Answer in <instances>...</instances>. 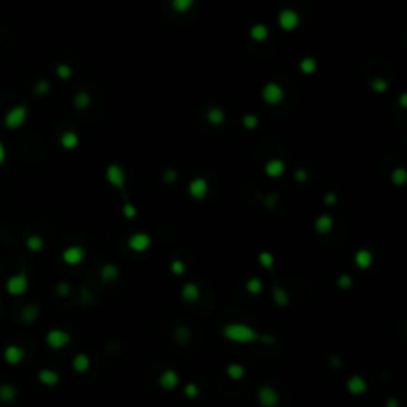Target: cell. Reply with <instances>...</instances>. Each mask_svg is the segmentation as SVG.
Returning a JSON list of instances; mask_svg holds the SVG:
<instances>
[{
	"instance_id": "obj_33",
	"label": "cell",
	"mask_w": 407,
	"mask_h": 407,
	"mask_svg": "<svg viewBox=\"0 0 407 407\" xmlns=\"http://www.w3.org/2000/svg\"><path fill=\"white\" fill-rule=\"evenodd\" d=\"M225 118H226V114H225V112L221 110V108H212V110L207 113L209 123L213 124V126H220L223 121H225Z\"/></svg>"
},
{
	"instance_id": "obj_39",
	"label": "cell",
	"mask_w": 407,
	"mask_h": 407,
	"mask_svg": "<svg viewBox=\"0 0 407 407\" xmlns=\"http://www.w3.org/2000/svg\"><path fill=\"white\" fill-rule=\"evenodd\" d=\"M137 215H139V210H137L132 202H126L123 205V216L126 220H134V218H137Z\"/></svg>"
},
{
	"instance_id": "obj_48",
	"label": "cell",
	"mask_w": 407,
	"mask_h": 407,
	"mask_svg": "<svg viewBox=\"0 0 407 407\" xmlns=\"http://www.w3.org/2000/svg\"><path fill=\"white\" fill-rule=\"evenodd\" d=\"M49 91V84L48 81H45V80H42V81H38L35 84V93L37 94H47Z\"/></svg>"
},
{
	"instance_id": "obj_19",
	"label": "cell",
	"mask_w": 407,
	"mask_h": 407,
	"mask_svg": "<svg viewBox=\"0 0 407 407\" xmlns=\"http://www.w3.org/2000/svg\"><path fill=\"white\" fill-rule=\"evenodd\" d=\"M180 294H181V299L185 301V302L194 304V302H197L199 297H200V288H199L197 283L188 282V283H185V285L181 286Z\"/></svg>"
},
{
	"instance_id": "obj_29",
	"label": "cell",
	"mask_w": 407,
	"mask_h": 407,
	"mask_svg": "<svg viewBox=\"0 0 407 407\" xmlns=\"http://www.w3.org/2000/svg\"><path fill=\"white\" fill-rule=\"evenodd\" d=\"M174 336H175V341L181 343V345H186L188 342L191 341V331L188 326H177L175 331H174Z\"/></svg>"
},
{
	"instance_id": "obj_31",
	"label": "cell",
	"mask_w": 407,
	"mask_h": 407,
	"mask_svg": "<svg viewBox=\"0 0 407 407\" xmlns=\"http://www.w3.org/2000/svg\"><path fill=\"white\" fill-rule=\"evenodd\" d=\"M269 35V29L264 24H256L251 27L250 31V37L255 40V42H264Z\"/></svg>"
},
{
	"instance_id": "obj_30",
	"label": "cell",
	"mask_w": 407,
	"mask_h": 407,
	"mask_svg": "<svg viewBox=\"0 0 407 407\" xmlns=\"http://www.w3.org/2000/svg\"><path fill=\"white\" fill-rule=\"evenodd\" d=\"M390 180L394 186H404V183L407 181V172L404 167H396L391 170L390 174Z\"/></svg>"
},
{
	"instance_id": "obj_32",
	"label": "cell",
	"mask_w": 407,
	"mask_h": 407,
	"mask_svg": "<svg viewBox=\"0 0 407 407\" xmlns=\"http://www.w3.org/2000/svg\"><path fill=\"white\" fill-rule=\"evenodd\" d=\"M258 262H260V266L262 269L271 271V269L275 266V256L271 253V251H261V253L258 255Z\"/></svg>"
},
{
	"instance_id": "obj_49",
	"label": "cell",
	"mask_w": 407,
	"mask_h": 407,
	"mask_svg": "<svg viewBox=\"0 0 407 407\" xmlns=\"http://www.w3.org/2000/svg\"><path fill=\"white\" fill-rule=\"evenodd\" d=\"M5 159H7V148L2 142H0V165L5 163Z\"/></svg>"
},
{
	"instance_id": "obj_1",
	"label": "cell",
	"mask_w": 407,
	"mask_h": 407,
	"mask_svg": "<svg viewBox=\"0 0 407 407\" xmlns=\"http://www.w3.org/2000/svg\"><path fill=\"white\" fill-rule=\"evenodd\" d=\"M221 334L228 342L242 343V345H248V343L258 342V339H260V332H258L255 328H251L250 325L242 323V322L226 323L223 326Z\"/></svg>"
},
{
	"instance_id": "obj_11",
	"label": "cell",
	"mask_w": 407,
	"mask_h": 407,
	"mask_svg": "<svg viewBox=\"0 0 407 407\" xmlns=\"http://www.w3.org/2000/svg\"><path fill=\"white\" fill-rule=\"evenodd\" d=\"M283 96H285V93H283L282 86L274 83V81L267 83L264 88H262V100L269 105L280 104V102L283 100Z\"/></svg>"
},
{
	"instance_id": "obj_13",
	"label": "cell",
	"mask_w": 407,
	"mask_h": 407,
	"mask_svg": "<svg viewBox=\"0 0 407 407\" xmlns=\"http://www.w3.org/2000/svg\"><path fill=\"white\" fill-rule=\"evenodd\" d=\"M345 388L352 396H361V394L368 393L369 385H368V382H366V379L363 375L355 374L352 377H348V380L345 383Z\"/></svg>"
},
{
	"instance_id": "obj_18",
	"label": "cell",
	"mask_w": 407,
	"mask_h": 407,
	"mask_svg": "<svg viewBox=\"0 0 407 407\" xmlns=\"http://www.w3.org/2000/svg\"><path fill=\"white\" fill-rule=\"evenodd\" d=\"M285 170H286L285 163L282 159H277V158L269 159L264 165V174L269 177V179H280V177L285 174Z\"/></svg>"
},
{
	"instance_id": "obj_46",
	"label": "cell",
	"mask_w": 407,
	"mask_h": 407,
	"mask_svg": "<svg viewBox=\"0 0 407 407\" xmlns=\"http://www.w3.org/2000/svg\"><path fill=\"white\" fill-rule=\"evenodd\" d=\"M323 202H325V205H328V207H332V205H336V202H337V194L332 193V191L326 193L325 197H323Z\"/></svg>"
},
{
	"instance_id": "obj_40",
	"label": "cell",
	"mask_w": 407,
	"mask_h": 407,
	"mask_svg": "<svg viewBox=\"0 0 407 407\" xmlns=\"http://www.w3.org/2000/svg\"><path fill=\"white\" fill-rule=\"evenodd\" d=\"M299 67L304 73H313L317 70V62H315V59H312V57H306V59L301 61Z\"/></svg>"
},
{
	"instance_id": "obj_25",
	"label": "cell",
	"mask_w": 407,
	"mask_h": 407,
	"mask_svg": "<svg viewBox=\"0 0 407 407\" xmlns=\"http://www.w3.org/2000/svg\"><path fill=\"white\" fill-rule=\"evenodd\" d=\"M245 374H246V369L244 368L242 364H239V363H231V364L226 366V375H228L231 380H234V382L242 380L244 377H245Z\"/></svg>"
},
{
	"instance_id": "obj_24",
	"label": "cell",
	"mask_w": 407,
	"mask_h": 407,
	"mask_svg": "<svg viewBox=\"0 0 407 407\" xmlns=\"http://www.w3.org/2000/svg\"><path fill=\"white\" fill-rule=\"evenodd\" d=\"M272 299L275 302V306L286 307L290 304V294H288V291H286L285 288H282V286H278V285H275L274 288H272Z\"/></svg>"
},
{
	"instance_id": "obj_43",
	"label": "cell",
	"mask_w": 407,
	"mask_h": 407,
	"mask_svg": "<svg viewBox=\"0 0 407 407\" xmlns=\"http://www.w3.org/2000/svg\"><path fill=\"white\" fill-rule=\"evenodd\" d=\"M56 73H57V77H59L61 80H68V78L72 77V68L68 67L67 64H61V65H57Z\"/></svg>"
},
{
	"instance_id": "obj_47",
	"label": "cell",
	"mask_w": 407,
	"mask_h": 407,
	"mask_svg": "<svg viewBox=\"0 0 407 407\" xmlns=\"http://www.w3.org/2000/svg\"><path fill=\"white\" fill-rule=\"evenodd\" d=\"M294 180L297 183H306L309 180V174H307V170L306 169H297L294 172Z\"/></svg>"
},
{
	"instance_id": "obj_26",
	"label": "cell",
	"mask_w": 407,
	"mask_h": 407,
	"mask_svg": "<svg viewBox=\"0 0 407 407\" xmlns=\"http://www.w3.org/2000/svg\"><path fill=\"white\" fill-rule=\"evenodd\" d=\"M26 248L32 253H40L45 248V239L38 234H32L26 239Z\"/></svg>"
},
{
	"instance_id": "obj_10",
	"label": "cell",
	"mask_w": 407,
	"mask_h": 407,
	"mask_svg": "<svg viewBox=\"0 0 407 407\" xmlns=\"http://www.w3.org/2000/svg\"><path fill=\"white\" fill-rule=\"evenodd\" d=\"M158 385L164 391H174L180 385V375L175 369H164L158 377Z\"/></svg>"
},
{
	"instance_id": "obj_8",
	"label": "cell",
	"mask_w": 407,
	"mask_h": 407,
	"mask_svg": "<svg viewBox=\"0 0 407 407\" xmlns=\"http://www.w3.org/2000/svg\"><path fill=\"white\" fill-rule=\"evenodd\" d=\"M26 119H27V108L19 105V107L11 108V110L5 114L3 123L8 129L15 130V129H19L21 126L26 123Z\"/></svg>"
},
{
	"instance_id": "obj_35",
	"label": "cell",
	"mask_w": 407,
	"mask_h": 407,
	"mask_svg": "<svg viewBox=\"0 0 407 407\" xmlns=\"http://www.w3.org/2000/svg\"><path fill=\"white\" fill-rule=\"evenodd\" d=\"M194 5V0H172V8L177 13H186Z\"/></svg>"
},
{
	"instance_id": "obj_44",
	"label": "cell",
	"mask_w": 407,
	"mask_h": 407,
	"mask_svg": "<svg viewBox=\"0 0 407 407\" xmlns=\"http://www.w3.org/2000/svg\"><path fill=\"white\" fill-rule=\"evenodd\" d=\"M372 89H374V93H385V91L388 89V83L385 81V80H382V78H377L372 81Z\"/></svg>"
},
{
	"instance_id": "obj_45",
	"label": "cell",
	"mask_w": 407,
	"mask_h": 407,
	"mask_svg": "<svg viewBox=\"0 0 407 407\" xmlns=\"http://www.w3.org/2000/svg\"><path fill=\"white\" fill-rule=\"evenodd\" d=\"M163 180L167 183V185H172V183H175L177 180H179V174H177L174 169H167V170H164Z\"/></svg>"
},
{
	"instance_id": "obj_14",
	"label": "cell",
	"mask_w": 407,
	"mask_h": 407,
	"mask_svg": "<svg viewBox=\"0 0 407 407\" xmlns=\"http://www.w3.org/2000/svg\"><path fill=\"white\" fill-rule=\"evenodd\" d=\"M278 24H280V27H282L283 31H286V32L294 31V29H296L297 26H299V15H297L294 10H290V8L280 11V15H278Z\"/></svg>"
},
{
	"instance_id": "obj_21",
	"label": "cell",
	"mask_w": 407,
	"mask_h": 407,
	"mask_svg": "<svg viewBox=\"0 0 407 407\" xmlns=\"http://www.w3.org/2000/svg\"><path fill=\"white\" fill-rule=\"evenodd\" d=\"M21 322L26 325H33L40 318V309L35 306V304H27V306L22 307V310L19 313Z\"/></svg>"
},
{
	"instance_id": "obj_15",
	"label": "cell",
	"mask_w": 407,
	"mask_h": 407,
	"mask_svg": "<svg viewBox=\"0 0 407 407\" xmlns=\"http://www.w3.org/2000/svg\"><path fill=\"white\" fill-rule=\"evenodd\" d=\"M313 229L320 236H328L332 229H334V218L328 213L318 215L313 221Z\"/></svg>"
},
{
	"instance_id": "obj_17",
	"label": "cell",
	"mask_w": 407,
	"mask_h": 407,
	"mask_svg": "<svg viewBox=\"0 0 407 407\" xmlns=\"http://www.w3.org/2000/svg\"><path fill=\"white\" fill-rule=\"evenodd\" d=\"M37 379L43 387H56L57 383L61 382V375H59V372L54 371V369L43 368V369L38 371Z\"/></svg>"
},
{
	"instance_id": "obj_9",
	"label": "cell",
	"mask_w": 407,
	"mask_h": 407,
	"mask_svg": "<svg viewBox=\"0 0 407 407\" xmlns=\"http://www.w3.org/2000/svg\"><path fill=\"white\" fill-rule=\"evenodd\" d=\"M105 179L110 183V186L116 188V190H124L126 186V174L124 169L118 164H110L105 170Z\"/></svg>"
},
{
	"instance_id": "obj_16",
	"label": "cell",
	"mask_w": 407,
	"mask_h": 407,
	"mask_svg": "<svg viewBox=\"0 0 407 407\" xmlns=\"http://www.w3.org/2000/svg\"><path fill=\"white\" fill-rule=\"evenodd\" d=\"M353 262L359 271H368L374 264V255L368 248H359L353 256Z\"/></svg>"
},
{
	"instance_id": "obj_42",
	"label": "cell",
	"mask_w": 407,
	"mask_h": 407,
	"mask_svg": "<svg viewBox=\"0 0 407 407\" xmlns=\"http://www.w3.org/2000/svg\"><path fill=\"white\" fill-rule=\"evenodd\" d=\"M70 293H72V286L67 282H61L56 285V294L59 297H67Z\"/></svg>"
},
{
	"instance_id": "obj_5",
	"label": "cell",
	"mask_w": 407,
	"mask_h": 407,
	"mask_svg": "<svg viewBox=\"0 0 407 407\" xmlns=\"http://www.w3.org/2000/svg\"><path fill=\"white\" fill-rule=\"evenodd\" d=\"M256 398L261 407H277L280 403L278 391L272 385H261L258 388Z\"/></svg>"
},
{
	"instance_id": "obj_12",
	"label": "cell",
	"mask_w": 407,
	"mask_h": 407,
	"mask_svg": "<svg viewBox=\"0 0 407 407\" xmlns=\"http://www.w3.org/2000/svg\"><path fill=\"white\" fill-rule=\"evenodd\" d=\"M26 358V350L16 343H8L3 350V359L8 366H18Z\"/></svg>"
},
{
	"instance_id": "obj_2",
	"label": "cell",
	"mask_w": 407,
	"mask_h": 407,
	"mask_svg": "<svg viewBox=\"0 0 407 407\" xmlns=\"http://www.w3.org/2000/svg\"><path fill=\"white\" fill-rule=\"evenodd\" d=\"M29 275L26 272V269L22 267L19 272H16L13 275H10L7 278V282H5V290H7V293L13 297H19L22 294L27 293L29 290Z\"/></svg>"
},
{
	"instance_id": "obj_51",
	"label": "cell",
	"mask_w": 407,
	"mask_h": 407,
	"mask_svg": "<svg viewBox=\"0 0 407 407\" xmlns=\"http://www.w3.org/2000/svg\"><path fill=\"white\" fill-rule=\"evenodd\" d=\"M406 100H407V97H406V94H403V96H401V107H406V105H407Z\"/></svg>"
},
{
	"instance_id": "obj_50",
	"label": "cell",
	"mask_w": 407,
	"mask_h": 407,
	"mask_svg": "<svg viewBox=\"0 0 407 407\" xmlns=\"http://www.w3.org/2000/svg\"><path fill=\"white\" fill-rule=\"evenodd\" d=\"M385 407H399V401H398V398H388V399H387V403H385Z\"/></svg>"
},
{
	"instance_id": "obj_37",
	"label": "cell",
	"mask_w": 407,
	"mask_h": 407,
	"mask_svg": "<svg viewBox=\"0 0 407 407\" xmlns=\"http://www.w3.org/2000/svg\"><path fill=\"white\" fill-rule=\"evenodd\" d=\"M170 272L175 275V277H181L186 272V262L181 260H174L170 262Z\"/></svg>"
},
{
	"instance_id": "obj_34",
	"label": "cell",
	"mask_w": 407,
	"mask_h": 407,
	"mask_svg": "<svg viewBox=\"0 0 407 407\" xmlns=\"http://www.w3.org/2000/svg\"><path fill=\"white\" fill-rule=\"evenodd\" d=\"M336 286H337L339 290H342V291L352 290V286H353V278H352V275H348V274H341L339 277H337V280H336Z\"/></svg>"
},
{
	"instance_id": "obj_41",
	"label": "cell",
	"mask_w": 407,
	"mask_h": 407,
	"mask_svg": "<svg viewBox=\"0 0 407 407\" xmlns=\"http://www.w3.org/2000/svg\"><path fill=\"white\" fill-rule=\"evenodd\" d=\"M242 124L245 129L253 130L258 128V124H260V119H258V116H255V114H245L242 118Z\"/></svg>"
},
{
	"instance_id": "obj_20",
	"label": "cell",
	"mask_w": 407,
	"mask_h": 407,
	"mask_svg": "<svg viewBox=\"0 0 407 407\" xmlns=\"http://www.w3.org/2000/svg\"><path fill=\"white\" fill-rule=\"evenodd\" d=\"M91 368V358L88 353H77L75 357L72 358V369L77 372V374H84L88 372Z\"/></svg>"
},
{
	"instance_id": "obj_4",
	"label": "cell",
	"mask_w": 407,
	"mask_h": 407,
	"mask_svg": "<svg viewBox=\"0 0 407 407\" xmlns=\"http://www.w3.org/2000/svg\"><path fill=\"white\" fill-rule=\"evenodd\" d=\"M153 239L148 232H134L128 237V248L134 253H145L151 248Z\"/></svg>"
},
{
	"instance_id": "obj_3",
	"label": "cell",
	"mask_w": 407,
	"mask_h": 407,
	"mask_svg": "<svg viewBox=\"0 0 407 407\" xmlns=\"http://www.w3.org/2000/svg\"><path fill=\"white\" fill-rule=\"evenodd\" d=\"M45 342L47 345L51 348V350H62L65 348L68 343L72 342V336L70 332H67L62 328H51L47 334H45Z\"/></svg>"
},
{
	"instance_id": "obj_7",
	"label": "cell",
	"mask_w": 407,
	"mask_h": 407,
	"mask_svg": "<svg viewBox=\"0 0 407 407\" xmlns=\"http://www.w3.org/2000/svg\"><path fill=\"white\" fill-rule=\"evenodd\" d=\"M209 191H210V185L204 177H196V179H193L188 183V194L194 200H204L209 196Z\"/></svg>"
},
{
	"instance_id": "obj_22",
	"label": "cell",
	"mask_w": 407,
	"mask_h": 407,
	"mask_svg": "<svg viewBox=\"0 0 407 407\" xmlns=\"http://www.w3.org/2000/svg\"><path fill=\"white\" fill-rule=\"evenodd\" d=\"M99 277H100L102 282L112 283V282H114V280H118V277H119V269H118V266L112 264V262H107V264H104V266L100 267Z\"/></svg>"
},
{
	"instance_id": "obj_38",
	"label": "cell",
	"mask_w": 407,
	"mask_h": 407,
	"mask_svg": "<svg viewBox=\"0 0 407 407\" xmlns=\"http://www.w3.org/2000/svg\"><path fill=\"white\" fill-rule=\"evenodd\" d=\"M199 393H200L199 387L196 385V383H193V382L186 383L185 388H183V394H185V396H186L188 399H191V401L196 399V398L199 396Z\"/></svg>"
},
{
	"instance_id": "obj_6",
	"label": "cell",
	"mask_w": 407,
	"mask_h": 407,
	"mask_svg": "<svg viewBox=\"0 0 407 407\" xmlns=\"http://www.w3.org/2000/svg\"><path fill=\"white\" fill-rule=\"evenodd\" d=\"M84 256H86V250L81 245H68L67 248H64V251H62L61 260L64 264L73 267V266L81 264L84 261Z\"/></svg>"
},
{
	"instance_id": "obj_23",
	"label": "cell",
	"mask_w": 407,
	"mask_h": 407,
	"mask_svg": "<svg viewBox=\"0 0 407 407\" xmlns=\"http://www.w3.org/2000/svg\"><path fill=\"white\" fill-rule=\"evenodd\" d=\"M18 398V388L11 383H2L0 385V403L11 404L15 403V399Z\"/></svg>"
},
{
	"instance_id": "obj_27",
	"label": "cell",
	"mask_w": 407,
	"mask_h": 407,
	"mask_svg": "<svg viewBox=\"0 0 407 407\" xmlns=\"http://www.w3.org/2000/svg\"><path fill=\"white\" fill-rule=\"evenodd\" d=\"M80 143V137L72 132V130H67L61 135V147L64 148V150H75Z\"/></svg>"
},
{
	"instance_id": "obj_28",
	"label": "cell",
	"mask_w": 407,
	"mask_h": 407,
	"mask_svg": "<svg viewBox=\"0 0 407 407\" xmlns=\"http://www.w3.org/2000/svg\"><path fill=\"white\" fill-rule=\"evenodd\" d=\"M262 290H264V283H262V280L260 277H251L246 280L245 283V291L253 296H258L262 293Z\"/></svg>"
},
{
	"instance_id": "obj_36",
	"label": "cell",
	"mask_w": 407,
	"mask_h": 407,
	"mask_svg": "<svg viewBox=\"0 0 407 407\" xmlns=\"http://www.w3.org/2000/svg\"><path fill=\"white\" fill-rule=\"evenodd\" d=\"M89 104H91V97L86 93H78L75 96V99H73V105H75L78 110H84V108L89 107Z\"/></svg>"
}]
</instances>
